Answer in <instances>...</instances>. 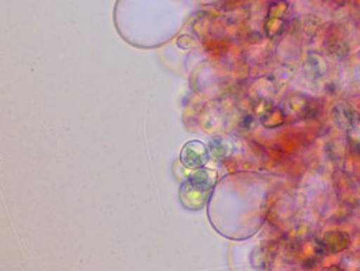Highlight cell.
Instances as JSON below:
<instances>
[{
    "label": "cell",
    "instance_id": "1",
    "mask_svg": "<svg viewBox=\"0 0 360 271\" xmlns=\"http://www.w3.org/2000/svg\"><path fill=\"white\" fill-rule=\"evenodd\" d=\"M181 162L184 163V165L191 168H198L203 165L207 162L206 146L198 141L188 143L181 151Z\"/></svg>",
    "mask_w": 360,
    "mask_h": 271
}]
</instances>
